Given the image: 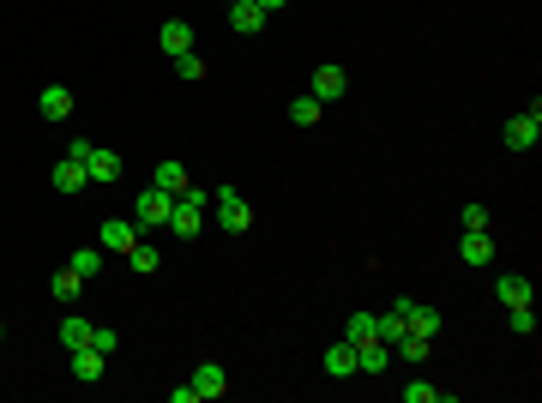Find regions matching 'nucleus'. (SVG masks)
<instances>
[{"instance_id":"1","label":"nucleus","mask_w":542,"mask_h":403,"mask_svg":"<svg viewBox=\"0 0 542 403\" xmlns=\"http://www.w3.org/2000/svg\"><path fill=\"white\" fill-rule=\"evenodd\" d=\"M211 211H218L223 235H247L253 229V205L241 199V187H211Z\"/></svg>"},{"instance_id":"2","label":"nucleus","mask_w":542,"mask_h":403,"mask_svg":"<svg viewBox=\"0 0 542 403\" xmlns=\"http://www.w3.org/2000/svg\"><path fill=\"white\" fill-rule=\"evenodd\" d=\"M169 211H175V199H169L163 187H145L139 199H133V223H139V235H145V229H169Z\"/></svg>"},{"instance_id":"3","label":"nucleus","mask_w":542,"mask_h":403,"mask_svg":"<svg viewBox=\"0 0 542 403\" xmlns=\"http://www.w3.org/2000/svg\"><path fill=\"white\" fill-rule=\"evenodd\" d=\"M84 175H91V187H115L120 175H127V162H120V151H109V145H91Z\"/></svg>"},{"instance_id":"4","label":"nucleus","mask_w":542,"mask_h":403,"mask_svg":"<svg viewBox=\"0 0 542 403\" xmlns=\"http://www.w3.org/2000/svg\"><path fill=\"white\" fill-rule=\"evenodd\" d=\"M506 145H512V151H530V145H542V102H530L524 115H512V121H506Z\"/></svg>"},{"instance_id":"5","label":"nucleus","mask_w":542,"mask_h":403,"mask_svg":"<svg viewBox=\"0 0 542 403\" xmlns=\"http://www.w3.org/2000/svg\"><path fill=\"white\" fill-rule=\"evenodd\" d=\"M133 241H139V223H133V217H109L97 229V247H102V253H133Z\"/></svg>"},{"instance_id":"6","label":"nucleus","mask_w":542,"mask_h":403,"mask_svg":"<svg viewBox=\"0 0 542 403\" xmlns=\"http://www.w3.org/2000/svg\"><path fill=\"white\" fill-rule=\"evenodd\" d=\"M157 48L169 55V61H175V55H193V24H187V19H163Z\"/></svg>"},{"instance_id":"7","label":"nucleus","mask_w":542,"mask_h":403,"mask_svg":"<svg viewBox=\"0 0 542 403\" xmlns=\"http://www.w3.org/2000/svg\"><path fill=\"white\" fill-rule=\"evenodd\" d=\"M404 313H410V295H398L386 313H374V337H380V343H398L404 331H410V325H404Z\"/></svg>"},{"instance_id":"8","label":"nucleus","mask_w":542,"mask_h":403,"mask_svg":"<svg viewBox=\"0 0 542 403\" xmlns=\"http://www.w3.org/2000/svg\"><path fill=\"white\" fill-rule=\"evenodd\" d=\"M343 91H350V73H343V66H332V61L314 66V97H320V102H338Z\"/></svg>"},{"instance_id":"9","label":"nucleus","mask_w":542,"mask_h":403,"mask_svg":"<svg viewBox=\"0 0 542 403\" xmlns=\"http://www.w3.org/2000/svg\"><path fill=\"white\" fill-rule=\"evenodd\" d=\"M187 385H193V398H223V391H229V373H223L218 362H200Z\"/></svg>"},{"instance_id":"10","label":"nucleus","mask_w":542,"mask_h":403,"mask_svg":"<svg viewBox=\"0 0 542 403\" xmlns=\"http://www.w3.org/2000/svg\"><path fill=\"white\" fill-rule=\"evenodd\" d=\"M37 115L42 121H67V115H73V91H67V84H42Z\"/></svg>"},{"instance_id":"11","label":"nucleus","mask_w":542,"mask_h":403,"mask_svg":"<svg viewBox=\"0 0 542 403\" xmlns=\"http://www.w3.org/2000/svg\"><path fill=\"white\" fill-rule=\"evenodd\" d=\"M151 187H163L169 199H181V193L193 187V175H187V169H181V162L169 157V162H157V169H151Z\"/></svg>"},{"instance_id":"12","label":"nucleus","mask_w":542,"mask_h":403,"mask_svg":"<svg viewBox=\"0 0 542 403\" xmlns=\"http://www.w3.org/2000/svg\"><path fill=\"white\" fill-rule=\"evenodd\" d=\"M458 259H464V265H494V241H488V229H464Z\"/></svg>"},{"instance_id":"13","label":"nucleus","mask_w":542,"mask_h":403,"mask_svg":"<svg viewBox=\"0 0 542 403\" xmlns=\"http://www.w3.org/2000/svg\"><path fill=\"white\" fill-rule=\"evenodd\" d=\"M229 31H241V37H260V31H265V13L253 6V0H229Z\"/></svg>"},{"instance_id":"14","label":"nucleus","mask_w":542,"mask_h":403,"mask_svg":"<svg viewBox=\"0 0 542 403\" xmlns=\"http://www.w3.org/2000/svg\"><path fill=\"white\" fill-rule=\"evenodd\" d=\"M49 181H55V193H84V187H91V175H84V162L60 157V162H55V175H49Z\"/></svg>"},{"instance_id":"15","label":"nucleus","mask_w":542,"mask_h":403,"mask_svg":"<svg viewBox=\"0 0 542 403\" xmlns=\"http://www.w3.org/2000/svg\"><path fill=\"white\" fill-rule=\"evenodd\" d=\"M102 367H109V355H102V349H73V380H79V385H97Z\"/></svg>"},{"instance_id":"16","label":"nucleus","mask_w":542,"mask_h":403,"mask_svg":"<svg viewBox=\"0 0 542 403\" xmlns=\"http://www.w3.org/2000/svg\"><path fill=\"white\" fill-rule=\"evenodd\" d=\"M325 373H332V380H350V373H356V343L350 337H338L325 349Z\"/></svg>"},{"instance_id":"17","label":"nucleus","mask_w":542,"mask_h":403,"mask_svg":"<svg viewBox=\"0 0 542 403\" xmlns=\"http://www.w3.org/2000/svg\"><path fill=\"white\" fill-rule=\"evenodd\" d=\"M49 295H55V302H67V307H73V302H79V295H84V277H79V271H73V265H67V271H55V277H49Z\"/></svg>"},{"instance_id":"18","label":"nucleus","mask_w":542,"mask_h":403,"mask_svg":"<svg viewBox=\"0 0 542 403\" xmlns=\"http://www.w3.org/2000/svg\"><path fill=\"white\" fill-rule=\"evenodd\" d=\"M404 325H410V331H416V337H440V313H434V307H422V302H410V313H404Z\"/></svg>"},{"instance_id":"19","label":"nucleus","mask_w":542,"mask_h":403,"mask_svg":"<svg viewBox=\"0 0 542 403\" xmlns=\"http://www.w3.org/2000/svg\"><path fill=\"white\" fill-rule=\"evenodd\" d=\"M91 331H97L91 320H79V313H67V320H60V343H67V355H73V349H91Z\"/></svg>"},{"instance_id":"20","label":"nucleus","mask_w":542,"mask_h":403,"mask_svg":"<svg viewBox=\"0 0 542 403\" xmlns=\"http://www.w3.org/2000/svg\"><path fill=\"white\" fill-rule=\"evenodd\" d=\"M494 302L501 307H530V277H501L494 283Z\"/></svg>"},{"instance_id":"21","label":"nucleus","mask_w":542,"mask_h":403,"mask_svg":"<svg viewBox=\"0 0 542 403\" xmlns=\"http://www.w3.org/2000/svg\"><path fill=\"white\" fill-rule=\"evenodd\" d=\"M127 265H133L139 277H151V271H157V265H163V253H157V247H151V241H145V235H139V241H133V253H127Z\"/></svg>"},{"instance_id":"22","label":"nucleus","mask_w":542,"mask_h":403,"mask_svg":"<svg viewBox=\"0 0 542 403\" xmlns=\"http://www.w3.org/2000/svg\"><path fill=\"white\" fill-rule=\"evenodd\" d=\"M404 403H452V391H440L434 380H410L404 385Z\"/></svg>"},{"instance_id":"23","label":"nucleus","mask_w":542,"mask_h":403,"mask_svg":"<svg viewBox=\"0 0 542 403\" xmlns=\"http://www.w3.org/2000/svg\"><path fill=\"white\" fill-rule=\"evenodd\" d=\"M320 115H325V102L314 97V91H307V97H296V102H289V121H296V127H314V121H320Z\"/></svg>"},{"instance_id":"24","label":"nucleus","mask_w":542,"mask_h":403,"mask_svg":"<svg viewBox=\"0 0 542 403\" xmlns=\"http://www.w3.org/2000/svg\"><path fill=\"white\" fill-rule=\"evenodd\" d=\"M343 337L356 343V349H361V343H380V337H374V313H350V320H343Z\"/></svg>"},{"instance_id":"25","label":"nucleus","mask_w":542,"mask_h":403,"mask_svg":"<svg viewBox=\"0 0 542 403\" xmlns=\"http://www.w3.org/2000/svg\"><path fill=\"white\" fill-rule=\"evenodd\" d=\"M67 265H73V271H79V277L91 283V277H97V271H102V247H79V253H73V259H67Z\"/></svg>"},{"instance_id":"26","label":"nucleus","mask_w":542,"mask_h":403,"mask_svg":"<svg viewBox=\"0 0 542 403\" xmlns=\"http://www.w3.org/2000/svg\"><path fill=\"white\" fill-rule=\"evenodd\" d=\"M392 349H398L404 362H428V349H434V343H428V337H416V331H404V337L392 343Z\"/></svg>"},{"instance_id":"27","label":"nucleus","mask_w":542,"mask_h":403,"mask_svg":"<svg viewBox=\"0 0 542 403\" xmlns=\"http://www.w3.org/2000/svg\"><path fill=\"white\" fill-rule=\"evenodd\" d=\"M506 325H512V337H537V313L530 307H506Z\"/></svg>"},{"instance_id":"28","label":"nucleus","mask_w":542,"mask_h":403,"mask_svg":"<svg viewBox=\"0 0 542 403\" xmlns=\"http://www.w3.org/2000/svg\"><path fill=\"white\" fill-rule=\"evenodd\" d=\"M175 73H181L187 84H200V79H205V61H200V55H175Z\"/></svg>"},{"instance_id":"29","label":"nucleus","mask_w":542,"mask_h":403,"mask_svg":"<svg viewBox=\"0 0 542 403\" xmlns=\"http://www.w3.org/2000/svg\"><path fill=\"white\" fill-rule=\"evenodd\" d=\"M464 229H488V205H482V199L464 205Z\"/></svg>"},{"instance_id":"30","label":"nucleus","mask_w":542,"mask_h":403,"mask_svg":"<svg viewBox=\"0 0 542 403\" xmlns=\"http://www.w3.org/2000/svg\"><path fill=\"white\" fill-rule=\"evenodd\" d=\"M115 331H109V325H97V331H91V349H102V355H115Z\"/></svg>"},{"instance_id":"31","label":"nucleus","mask_w":542,"mask_h":403,"mask_svg":"<svg viewBox=\"0 0 542 403\" xmlns=\"http://www.w3.org/2000/svg\"><path fill=\"white\" fill-rule=\"evenodd\" d=\"M91 145H97V139H67V157L84 162V157H91Z\"/></svg>"},{"instance_id":"32","label":"nucleus","mask_w":542,"mask_h":403,"mask_svg":"<svg viewBox=\"0 0 542 403\" xmlns=\"http://www.w3.org/2000/svg\"><path fill=\"white\" fill-rule=\"evenodd\" d=\"M253 6H260L265 19H271V13H278V6H289V0H253Z\"/></svg>"},{"instance_id":"33","label":"nucleus","mask_w":542,"mask_h":403,"mask_svg":"<svg viewBox=\"0 0 542 403\" xmlns=\"http://www.w3.org/2000/svg\"><path fill=\"white\" fill-rule=\"evenodd\" d=\"M0 337H6V325H0Z\"/></svg>"}]
</instances>
